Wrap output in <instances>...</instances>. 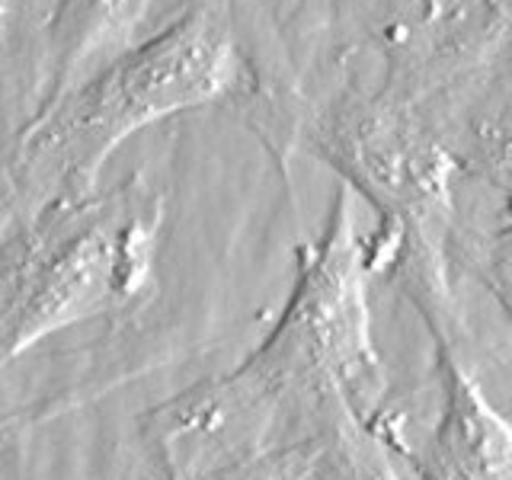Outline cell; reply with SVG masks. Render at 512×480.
<instances>
[{"instance_id": "cell-1", "label": "cell", "mask_w": 512, "mask_h": 480, "mask_svg": "<svg viewBox=\"0 0 512 480\" xmlns=\"http://www.w3.org/2000/svg\"><path fill=\"white\" fill-rule=\"evenodd\" d=\"M340 183L314 244L298 247L295 285L250 356L151 413L160 480H196L224 464L314 436L336 410L391 423L400 410L372 330V269Z\"/></svg>"}, {"instance_id": "cell-2", "label": "cell", "mask_w": 512, "mask_h": 480, "mask_svg": "<svg viewBox=\"0 0 512 480\" xmlns=\"http://www.w3.org/2000/svg\"><path fill=\"white\" fill-rule=\"evenodd\" d=\"M237 84L240 55L231 26L208 7L183 13L36 106L13 141L0 224H20L45 208L93 196L109 157L128 138L180 112L212 106Z\"/></svg>"}, {"instance_id": "cell-3", "label": "cell", "mask_w": 512, "mask_h": 480, "mask_svg": "<svg viewBox=\"0 0 512 480\" xmlns=\"http://www.w3.org/2000/svg\"><path fill=\"white\" fill-rule=\"evenodd\" d=\"M308 144L378 212V231L365 237L372 276L397 282L436 349L468 356L452 260L461 173L452 148L400 100L330 106L311 122Z\"/></svg>"}, {"instance_id": "cell-4", "label": "cell", "mask_w": 512, "mask_h": 480, "mask_svg": "<svg viewBox=\"0 0 512 480\" xmlns=\"http://www.w3.org/2000/svg\"><path fill=\"white\" fill-rule=\"evenodd\" d=\"M167 202L141 173L109 192L0 224V375L87 320L135 317L154 298Z\"/></svg>"}, {"instance_id": "cell-5", "label": "cell", "mask_w": 512, "mask_h": 480, "mask_svg": "<svg viewBox=\"0 0 512 480\" xmlns=\"http://www.w3.org/2000/svg\"><path fill=\"white\" fill-rule=\"evenodd\" d=\"M442 372V410L423 442L407 445L400 458L420 480H512V429L496 410L468 356L436 349Z\"/></svg>"}, {"instance_id": "cell-6", "label": "cell", "mask_w": 512, "mask_h": 480, "mask_svg": "<svg viewBox=\"0 0 512 480\" xmlns=\"http://www.w3.org/2000/svg\"><path fill=\"white\" fill-rule=\"evenodd\" d=\"M154 0H58L45 32L39 103L80 84L141 42Z\"/></svg>"}, {"instance_id": "cell-7", "label": "cell", "mask_w": 512, "mask_h": 480, "mask_svg": "<svg viewBox=\"0 0 512 480\" xmlns=\"http://www.w3.org/2000/svg\"><path fill=\"white\" fill-rule=\"evenodd\" d=\"M196 480H330V464L324 439H320V432H314L301 442L224 464V468L208 471Z\"/></svg>"}, {"instance_id": "cell-8", "label": "cell", "mask_w": 512, "mask_h": 480, "mask_svg": "<svg viewBox=\"0 0 512 480\" xmlns=\"http://www.w3.org/2000/svg\"><path fill=\"white\" fill-rule=\"evenodd\" d=\"M71 404L68 397H55V400H45V404H29L26 410H16V413H4L0 416V452H7V448L26 436L29 429L42 426L45 420H55L58 413H64Z\"/></svg>"}, {"instance_id": "cell-9", "label": "cell", "mask_w": 512, "mask_h": 480, "mask_svg": "<svg viewBox=\"0 0 512 480\" xmlns=\"http://www.w3.org/2000/svg\"><path fill=\"white\" fill-rule=\"evenodd\" d=\"M16 4H20V0H0V52H4V42H7V36H10Z\"/></svg>"}]
</instances>
